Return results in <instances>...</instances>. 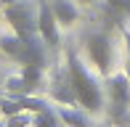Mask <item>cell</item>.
Here are the masks:
<instances>
[{"label": "cell", "mask_w": 130, "mask_h": 127, "mask_svg": "<svg viewBox=\"0 0 130 127\" xmlns=\"http://www.w3.org/2000/svg\"><path fill=\"white\" fill-rule=\"evenodd\" d=\"M111 11H122V13H130V0H106Z\"/></svg>", "instance_id": "cell-12"}, {"label": "cell", "mask_w": 130, "mask_h": 127, "mask_svg": "<svg viewBox=\"0 0 130 127\" xmlns=\"http://www.w3.org/2000/svg\"><path fill=\"white\" fill-rule=\"evenodd\" d=\"M82 3H90V0H82Z\"/></svg>", "instance_id": "cell-15"}, {"label": "cell", "mask_w": 130, "mask_h": 127, "mask_svg": "<svg viewBox=\"0 0 130 127\" xmlns=\"http://www.w3.org/2000/svg\"><path fill=\"white\" fill-rule=\"evenodd\" d=\"M5 19L11 29L19 34L21 40H37V5H29L24 0H11L5 5Z\"/></svg>", "instance_id": "cell-3"}, {"label": "cell", "mask_w": 130, "mask_h": 127, "mask_svg": "<svg viewBox=\"0 0 130 127\" xmlns=\"http://www.w3.org/2000/svg\"><path fill=\"white\" fill-rule=\"evenodd\" d=\"M0 50L8 58H13L16 64H40L45 66V43L43 40H21L19 34H3L0 37Z\"/></svg>", "instance_id": "cell-2"}, {"label": "cell", "mask_w": 130, "mask_h": 127, "mask_svg": "<svg viewBox=\"0 0 130 127\" xmlns=\"http://www.w3.org/2000/svg\"><path fill=\"white\" fill-rule=\"evenodd\" d=\"M29 124H32V117L27 111H19V114H11L8 117V124L5 127H29Z\"/></svg>", "instance_id": "cell-11"}, {"label": "cell", "mask_w": 130, "mask_h": 127, "mask_svg": "<svg viewBox=\"0 0 130 127\" xmlns=\"http://www.w3.org/2000/svg\"><path fill=\"white\" fill-rule=\"evenodd\" d=\"M122 122H125V124H127V127H130V111H127V114H125V117H122Z\"/></svg>", "instance_id": "cell-13"}, {"label": "cell", "mask_w": 130, "mask_h": 127, "mask_svg": "<svg viewBox=\"0 0 130 127\" xmlns=\"http://www.w3.org/2000/svg\"><path fill=\"white\" fill-rule=\"evenodd\" d=\"M125 37H127V45H130V34H125Z\"/></svg>", "instance_id": "cell-14"}, {"label": "cell", "mask_w": 130, "mask_h": 127, "mask_svg": "<svg viewBox=\"0 0 130 127\" xmlns=\"http://www.w3.org/2000/svg\"><path fill=\"white\" fill-rule=\"evenodd\" d=\"M37 32H40V40L48 48L56 50L61 45V32H58V21L53 16L51 0H37Z\"/></svg>", "instance_id": "cell-6"}, {"label": "cell", "mask_w": 130, "mask_h": 127, "mask_svg": "<svg viewBox=\"0 0 130 127\" xmlns=\"http://www.w3.org/2000/svg\"><path fill=\"white\" fill-rule=\"evenodd\" d=\"M51 8H53V16H56L58 27H72L80 19V11L72 0H51Z\"/></svg>", "instance_id": "cell-9"}, {"label": "cell", "mask_w": 130, "mask_h": 127, "mask_svg": "<svg viewBox=\"0 0 130 127\" xmlns=\"http://www.w3.org/2000/svg\"><path fill=\"white\" fill-rule=\"evenodd\" d=\"M58 114H56V109H43V111H35L32 114V127H58Z\"/></svg>", "instance_id": "cell-10"}, {"label": "cell", "mask_w": 130, "mask_h": 127, "mask_svg": "<svg viewBox=\"0 0 130 127\" xmlns=\"http://www.w3.org/2000/svg\"><path fill=\"white\" fill-rule=\"evenodd\" d=\"M67 74L74 90V101L80 109H85L88 114H98L104 109V88L98 85V79L88 72V66L80 61V56L72 48L67 50Z\"/></svg>", "instance_id": "cell-1"}, {"label": "cell", "mask_w": 130, "mask_h": 127, "mask_svg": "<svg viewBox=\"0 0 130 127\" xmlns=\"http://www.w3.org/2000/svg\"><path fill=\"white\" fill-rule=\"evenodd\" d=\"M85 53L88 58L96 64V69L109 77L111 74V61H114V48H111V37L106 32H93L85 37Z\"/></svg>", "instance_id": "cell-4"}, {"label": "cell", "mask_w": 130, "mask_h": 127, "mask_svg": "<svg viewBox=\"0 0 130 127\" xmlns=\"http://www.w3.org/2000/svg\"><path fill=\"white\" fill-rule=\"evenodd\" d=\"M106 95L109 103L114 109V117L122 122V117L130 111V77L127 74H109V82H106Z\"/></svg>", "instance_id": "cell-5"}, {"label": "cell", "mask_w": 130, "mask_h": 127, "mask_svg": "<svg viewBox=\"0 0 130 127\" xmlns=\"http://www.w3.org/2000/svg\"><path fill=\"white\" fill-rule=\"evenodd\" d=\"M51 95H53V101H58V103L77 106L72 82H69V74H67V66H64L61 72H53V77H51Z\"/></svg>", "instance_id": "cell-7"}, {"label": "cell", "mask_w": 130, "mask_h": 127, "mask_svg": "<svg viewBox=\"0 0 130 127\" xmlns=\"http://www.w3.org/2000/svg\"><path fill=\"white\" fill-rule=\"evenodd\" d=\"M56 114H58V119H61L67 127H93L88 111H85V109H80V106L74 109V106H67V103H58Z\"/></svg>", "instance_id": "cell-8"}]
</instances>
